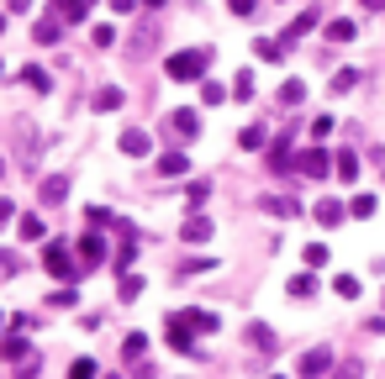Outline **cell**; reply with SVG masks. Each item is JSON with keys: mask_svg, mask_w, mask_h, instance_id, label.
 <instances>
[{"mask_svg": "<svg viewBox=\"0 0 385 379\" xmlns=\"http://www.w3.org/2000/svg\"><path fill=\"white\" fill-rule=\"evenodd\" d=\"M164 69H169V79L190 85V79H201V74L211 69V48H185V53H175V58L164 63Z\"/></svg>", "mask_w": 385, "mask_h": 379, "instance_id": "cell-1", "label": "cell"}, {"mask_svg": "<svg viewBox=\"0 0 385 379\" xmlns=\"http://www.w3.org/2000/svg\"><path fill=\"white\" fill-rule=\"evenodd\" d=\"M296 169L307 174V180H322V174L333 169V153H327V147H307V153H296Z\"/></svg>", "mask_w": 385, "mask_h": 379, "instance_id": "cell-2", "label": "cell"}, {"mask_svg": "<svg viewBox=\"0 0 385 379\" xmlns=\"http://www.w3.org/2000/svg\"><path fill=\"white\" fill-rule=\"evenodd\" d=\"M190 337H195V321H190V311H180V316H169V343L180 348V353H190Z\"/></svg>", "mask_w": 385, "mask_h": 379, "instance_id": "cell-3", "label": "cell"}, {"mask_svg": "<svg viewBox=\"0 0 385 379\" xmlns=\"http://www.w3.org/2000/svg\"><path fill=\"white\" fill-rule=\"evenodd\" d=\"M43 269H48L53 279H69V274H74V259H69V248H63V242H53V248L43 253Z\"/></svg>", "mask_w": 385, "mask_h": 379, "instance_id": "cell-4", "label": "cell"}, {"mask_svg": "<svg viewBox=\"0 0 385 379\" xmlns=\"http://www.w3.org/2000/svg\"><path fill=\"white\" fill-rule=\"evenodd\" d=\"M169 132H175L180 142H195V132H201V116H195V111H169Z\"/></svg>", "mask_w": 385, "mask_h": 379, "instance_id": "cell-5", "label": "cell"}, {"mask_svg": "<svg viewBox=\"0 0 385 379\" xmlns=\"http://www.w3.org/2000/svg\"><path fill=\"white\" fill-rule=\"evenodd\" d=\"M37 195H43V206H58V200L69 195V174H48V180L37 185Z\"/></svg>", "mask_w": 385, "mask_h": 379, "instance_id": "cell-6", "label": "cell"}, {"mask_svg": "<svg viewBox=\"0 0 385 379\" xmlns=\"http://www.w3.org/2000/svg\"><path fill=\"white\" fill-rule=\"evenodd\" d=\"M101 259H106V242L96 232H85V237H79V269H96Z\"/></svg>", "mask_w": 385, "mask_h": 379, "instance_id": "cell-7", "label": "cell"}, {"mask_svg": "<svg viewBox=\"0 0 385 379\" xmlns=\"http://www.w3.org/2000/svg\"><path fill=\"white\" fill-rule=\"evenodd\" d=\"M58 32H63V16H58V11H48V16L32 26V43H58Z\"/></svg>", "mask_w": 385, "mask_h": 379, "instance_id": "cell-8", "label": "cell"}, {"mask_svg": "<svg viewBox=\"0 0 385 379\" xmlns=\"http://www.w3.org/2000/svg\"><path fill=\"white\" fill-rule=\"evenodd\" d=\"M243 337H248V343H254V353H264V358H270V353H274V348H280V343H274V332H270V327H264V321H254V327H248Z\"/></svg>", "mask_w": 385, "mask_h": 379, "instance_id": "cell-9", "label": "cell"}, {"mask_svg": "<svg viewBox=\"0 0 385 379\" xmlns=\"http://www.w3.org/2000/svg\"><path fill=\"white\" fill-rule=\"evenodd\" d=\"M312 26H317V6H312V11H301V16L285 26V37H280V43H301V37H307Z\"/></svg>", "mask_w": 385, "mask_h": 379, "instance_id": "cell-10", "label": "cell"}, {"mask_svg": "<svg viewBox=\"0 0 385 379\" xmlns=\"http://www.w3.org/2000/svg\"><path fill=\"white\" fill-rule=\"evenodd\" d=\"M148 147H153V137H148V132H138V127H132V132H122V153H127V158H143Z\"/></svg>", "mask_w": 385, "mask_h": 379, "instance_id": "cell-11", "label": "cell"}, {"mask_svg": "<svg viewBox=\"0 0 385 379\" xmlns=\"http://www.w3.org/2000/svg\"><path fill=\"white\" fill-rule=\"evenodd\" d=\"M90 6H96V0H53V11H58L63 21H85Z\"/></svg>", "mask_w": 385, "mask_h": 379, "instance_id": "cell-12", "label": "cell"}, {"mask_svg": "<svg viewBox=\"0 0 385 379\" xmlns=\"http://www.w3.org/2000/svg\"><path fill=\"white\" fill-rule=\"evenodd\" d=\"M322 369H333V348H312L301 358V374H322Z\"/></svg>", "mask_w": 385, "mask_h": 379, "instance_id": "cell-13", "label": "cell"}, {"mask_svg": "<svg viewBox=\"0 0 385 379\" xmlns=\"http://www.w3.org/2000/svg\"><path fill=\"white\" fill-rule=\"evenodd\" d=\"M180 237H185V242H206V237H211V222H206V216H185Z\"/></svg>", "mask_w": 385, "mask_h": 379, "instance_id": "cell-14", "label": "cell"}, {"mask_svg": "<svg viewBox=\"0 0 385 379\" xmlns=\"http://www.w3.org/2000/svg\"><path fill=\"white\" fill-rule=\"evenodd\" d=\"M26 353H32L26 337H6V343H0V358H6V363H26Z\"/></svg>", "mask_w": 385, "mask_h": 379, "instance_id": "cell-15", "label": "cell"}, {"mask_svg": "<svg viewBox=\"0 0 385 379\" xmlns=\"http://www.w3.org/2000/svg\"><path fill=\"white\" fill-rule=\"evenodd\" d=\"M343 216H349V206H343V200H333V195H327L322 206H317V222H322V227H338Z\"/></svg>", "mask_w": 385, "mask_h": 379, "instance_id": "cell-16", "label": "cell"}, {"mask_svg": "<svg viewBox=\"0 0 385 379\" xmlns=\"http://www.w3.org/2000/svg\"><path fill=\"white\" fill-rule=\"evenodd\" d=\"M90 105H96V111H116V105H122V90H116V85H101L96 95H90Z\"/></svg>", "mask_w": 385, "mask_h": 379, "instance_id": "cell-17", "label": "cell"}, {"mask_svg": "<svg viewBox=\"0 0 385 379\" xmlns=\"http://www.w3.org/2000/svg\"><path fill=\"white\" fill-rule=\"evenodd\" d=\"M185 169H190V158H185V153H164V158H158V174H164V180H180Z\"/></svg>", "mask_w": 385, "mask_h": 379, "instance_id": "cell-18", "label": "cell"}, {"mask_svg": "<svg viewBox=\"0 0 385 379\" xmlns=\"http://www.w3.org/2000/svg\"><path fill=\"white\" fill-rule=\"evenodd\" d=\"M21 85H26V90H37V95H48V90H53V79L37 69V63H26V69H21Z\"/></svg>", "mask_w": 385, "mask_h": 379, "instance_id": "cell-19", "label": "cell"}, {"mask_svg": "<svg viewBox=\"0 0 385 379\" xmlns=\"http://www.w3.org/2000/svg\"><path fill=\"white\" fill-rule=\"evenodd\" d=\"M333 164H338V180H343V185H354V180H359V158H354L349 147H343V153L333 158Z\"/></svg>", "mask_w": 385, "mask_h": 379, "instance_id": "cell-20", "label": "cell"}, {"mask_svg": "<svg viewBox=\"0 0 385 379\" xmlns=\"http://www.w3.org/2000/svg\"><path fill=\"white\" fill-rule=\"evenodd\" d=\"M327 43H354V21H349V16L327 21Z\"/></svg>", "mask_w": 385, "mask_h": 379, "instance_id": "cell-21", "label": "cell"}, {"mask_svg": "<svg viewBox=\"0 0 385 379\" xmlns=\"http://www.w3.org/2000/svg\"><path fill=\"white\" fill-rule=\"evenodd\" d=\"M375 211H380V200H375V195H354V206H349V216H359V222H369Z\"/></svg>", "mask_w": 385, "mask_h": 379, "instance_id": "cell-22", "label": "cell"}, {"mask_svg": "<svg viewBox=\"0 0 385 379\" xmlns=\"http://www.w3.org/2000/svg\"><path fill=\"white\" fill-rule=\"evenodd\" d=\"M16 232H21L26 242H37V237L48 232V227H43V216H21V222H16Z\"/></svg>", "mask_w": 385, "mask_h": 379, "instance_id": "cell-23", "label": "cell"}, {"mask_svg": "<svg viewBox=\"0 0 385 379\" xmlns=\"http://www.w3.org/2000/svg\"><path fill=\"white\" fill-rule=\"evenodd\" d=\"M280 100H285V105H301V100H307V85H301V79H285V85H280Z\"/></svg>", "mask_w": 385, "mask_h": 379, "instance_id": "cell-24", "label": "cell"}, {"mask_svg": "<svg viewBox=\"0 0 385 379\" xmlns=\"http://www.w3.org/2000/svg\"><path fill=\"white\" fill-rule=\"evenodd\" d=\"M285 164H290V142L280 137V142L270 147V169H274V174H285Z\"/></svg>", "mask_w": 385, "mask_h": 379, "instance_id": "cell-25", "label": "cell"}, {"mask_svg": "<svg viewBox=\"0 0 385 379\" xmlns=\"http://www.w3.org/2000/svg\"><path fill=\"white\" fill-rule=\"evenodd\" d=\"M354 85H359V69H338L333 74V95H349Z\"/></svg>", "mask_w": 385, "mask_h": 379, "instance_id": "cell-26", "label": "cell"}, {"mask_svg": "<svg viewBox=\"0 0 385 379\" xmlns=\"http://www.w3.org/2000/svg\"><path fill=\"white\" fill-rule=\"evenodd\" d=\"M232 95H237V100H254V69H243L232 79Z\"/></svg>", "mask_w": 385, "mask_h": 379, "instance_id": "cell-27", "label": "cell"}, {"mask_svg": "<svg viewBox=\"0 0 385 379\" xmlns=\"http://www.w3.org/2000/svg\"><path fill=\"white\" fill-rule=\"evenodd\" d=\"M143 348H148V337H143V332H127V343H122V358H143Z\"/></svg>", "mask_w": 385, "mask_h": 379, "instance_id": "cell-28", "label": "cell"}, {"mask_svg": "<svg viewBox=\"0 0 385 379\" xmlns=\"http://www.w3.org/2000/svg\"><path fill=\"white\" fill-rule=\"evenodd\" d=\"M190 321H195V332H217V327H222L217 311H190Z\"/></svg>", "mask_w": 385, "mask_h": 379, "instance_id": "cell-29", "label": "cell"}, {"mask_svg": "<svg viewBox=\"0 0 385 379\" xmlns=\"http://www.w3.org/2000/svg\"><path fill=\"white\" fill-rule=\"evenodd\" d=\"M312 290H317V279H312V274H296V279H290V295H296V301H307Z\"/></svg>", "mask_w": 385, "mask_h": 379, "instance_id": "cell-30", "label": "cell"}, {"mask_svg": "<svg viewBox=\"0 0 385 379\" xmlns=\"http://www.w3.org/2000/svg\"><path fill=\"white\" fill-rule=\"evenodd\" d=\"M333 290L343 295V301H354V295H359V279H354V274H338V279H333Z\"/></svg>", "mask_w": 385, "mask_h": 379, "instance_id": "cell-31", "label": "cell"}, {"mask_svg": "<svg viewBox=\"0 0 385 379\" xmlns=\"http://www.w3.org/2000/svg\"><path fill=\"white\" fill-rule=\"evenodd\" d=\"M264 206H270L274 216H301V206H296V200H280V195H270Z\"/></svg>", "mask_w": 385, "mask_h": 379, "instance_id": "cell-32", "label": "cell"}, {"mask_svg": "<svg viewBox=\"0 0 385 379\" xmlns=\"http://www.w3.org/2000/svg\"><path fill=\"white\" fill-rule=\"evenodd\" d=\"M301 259H307V269H322L327 264V248H322V242H312V248H301Z\"/></svg>", "mask_w": 385, "mask_h": 379, "instance_id": "cell-33", "label": "cell"}, {"mask_svg": "<svg viewBox=\"0 0 385 379\" xmlns=\"http://www.w3.org/2000/svg\"><path fill=\"white\" fill-rule=\"evenodd\" d=\"M333 127H338L333 116H317V121H312V137H317V142H327V137H333Z\"/></svg>", "mask_w": 385, "mask_h": 379, "instance_id": "cell-34", "label": "cell"}, {"mask_svg": "<svg viewBox=\"0 0 385 379\" xmlns=\"http://www.w3.org/2000/svg\"><path fill=\"white\" fill-rule=\"evenodd\" d=\"M206 195H211V185H206V180H195L190 190H185V200H190V206H206Z\"/></svg>", "mask_w": 385, "mask_h": 379, "instance_id": "cell-35", "label": "cell"}, {"mask_svg": "<svg viewBox=\"0 0 385 379\" xmlns=\"http://www.w3.org/2000/svg\"><path fill=\"white\" fill-rule=\"evenodd\" d=\"M201 100H206V105H222V100H227V90H222V85H211V79H206V85H201Z\"/></svg>", "mask_w": 385, "mask_h": 379, "instance_id": "cell-36", "label": "cell"}, {"mask_svg": "<svg viewBox=\"0 0 385 379\" xmlns=\"http://www.w3.org/2000/svg\"><path fill=\"white\" fill-rule=\"evenodd\" d=\"M237 142H243V147H264V127H243V132H237Z\"/></svg>", "mask_w": 385, "mask_h": 379, "instance_id": "cell-37", "label": "cell"}, {"mask_svg": "<svg viewBox=\"0 0 385 379\" xmlns=\"http://www.w3.org/2000/svg\"><path fill=\"white\" fill-rule=\"evenodd\" d=\"M90 43H96V48H111V43H116V26H96V32H90Z\"/></svg>", "mask_w": 385, "mask_h": 379, "instance_id": "cell-38", "label": "cell"}, {"mask_svg": "<svg viewBox=\"0 0 385 379\" xmlns=\"http://www.w3.org/2000/svg\"><path fill=\"white\" fill-rule=\"evenodd\" d=\"M138 295H143V279L127 274V279H122V301H138Z\"/></svg>", "mask_w": 385, "mask_h": 379, "instance_id": "cell-39", "label": "cell"}, {"mask_svg": "<svg viewBox=\"0 0 385 379\" xmlns=\"http://www.w3.org/2000/svg\"><path fill=\"white\" fill-rule=\"evenodd\" d=\"M148 43H153V26H143L138 43H132V58H143V53H148Z\"/></svg>", "mask_w": 385, "mask_h": 379, "instance_id": "cell-40", "label": "cell"}, {"mask_svg": "<svg viewBox=\"0 0 385 379\" xmlns=\"http://www.w3.org/2000/svg\"><path fill=\"white\" fill-rule=\"evenodd\" d=\"M132 264H138V248H132V242H127V248L116 253V274H122V269H132Z\"/></svg>", "mask_w": 385, "mask_h": 379, "instance_id": "cell-41", "label": "cell"}, {"mask_svg": "<svg viewBox=\"0 0 385 379\" xmlns=\"http://www.w3.org/2000/svg\"><path fill=\"white\" fill-rule=\"evenodd\" d=\"M259 58L274 63V58H280V43H274V37H264V43H259Z\"/></svg>", "mask_w": 385, "mask_h": 379, "instance_id": "cell-42", "label": "cell"}, {"mask_svg": "<svg viewBox=\"0 0 385 379\" xmlns=\"http://www.w3.org/2000/svg\"><path fill=\"white\" fill-rule=\"evenodd\" d=\"M69 374H74V379H79V374H96V358H74V363H69Z\"/></svg>", "mask_w": 385, "mask_h": 379, "instance_id": "cell-43", "label": "cell"}, {"mask_svg": "<svg viewBox=\"0 0 385 379\" xmlns=\"http://www.w3.org/2000/svg\"><path fill=\"white\" fill-rule=\"evenodd\" d=\"M248 11H259V0H232V16H248Z\"/></svg>", "mask_w": 385, "mask_h": 379, "instance_id": "cell-44", "label": "cell"}, {"mask_svg": "<svg viewBox=\"0 0 385 379\" xmlns=\"http://www.w3.org/2000/svg\"><path fill=\"white\" fill-rule=\"evenodd\" d=\"M6 274H16V259H11V253H0V279Z\"/></svg>", "mask_w": 385, "mask_h": 379, "instance_id": "cell-45", "label": "cell"}, {"mask_svg": "<svg viewBox=\"0 0 385 379\" xmlns=\"http://www.w3.org/2000/svg\"><path fill=\"white\" fill-rule=\"evenodd\" d=\"M132 6H138V0H111V11H116V16H127Z\"/></svg>", "mask_w": 385, "mask_h": 379, "instance_id": "cell-46", "label": "cell"}, {"mask_svg": "<svg viewBox=\"0 0 385 379\" xmlns=\"http://www.w3.org/2000/svg\"><path fill=\"white\" fill-rule=\"evenodd\" d=\"M11 216H16V206H11V200H0V227H6Z\"/></svg>", "mask_w": 385, "mask_h": 379, "instance_id": "cell-47", "label": "cell"}, {"mask_svg": "<svg viewBox=\"0 0 385 379\" xmlns=\"http://www.w3.org/2000/svg\"><path fill=\"white\" fill-rule=\"evenodd\" d=\"M359 6H364V11H385V0H359Z\"/></svg>", "mask_w": 385, "mask_h": 379, "instance_id": "cell-48", "label": "cell"}, {"mask_svg": "<svg viewBox=\"0 0 385 379\" xmlns=\"http://www.w3.org/2000/svg\"><path fill=\"white\" fill-rule=\"evenodd\" d=\"M143 6H153V11H158V6H164V0H143Z\"/></svg>", "mask_w": 385, "mask_h": 379, "instance_id": "cell-49", "label": "cell"}, {"mask_svg": "<svg viewBox=\"0 0 385 379\" xmlns=\"http://www.w3.org/2000/svg\"><path fill=\"white\" fill-rule=\"evenodd\" d=\"M0 32H6V16H0Z\"/></svg>", "mask_w": 385, "mask_h": 379, "instance_id": "cell-50", "label": "cell"}, {"mask_svg": "<svg viewBox=\"0 0 385 379\" xmlns=\"http://www.w3.org/2000/svg\"><path fill=\"white\" fill-rule=\"evenodd\" d=\"M0 74H6V63H0Z\"/></svg>", "mask_w": 385, "mask_h": 379, "instance_id": "cell-51", "label": "cell"}, {"mask_svg": "<svg viewBox=\"0 0 385 379\" xmlns=\"http://www.w3.org/2000/svg\"><path fill=\"white\" fill-rule=\"evenodd\" d=\"M0 327H6V316H0Z\"/></svg>", "mask_w": 385, "mask_h": 379, "instance_id": "cell-52", "label": "cell"}, {"mask_svg": "<svg viewBox=\"0 0 385 379\" xmlns=\"http://www.w3.org/2000/svg\"><path fill=\"white\" fill-rule=\"evenodd\" d=\"M0 174H6V164H0Z\"/></svg>", "mask_w": 385, "mask_h": 379, "instance_id": "cell-53", "label": "cell"}]
</instances>
